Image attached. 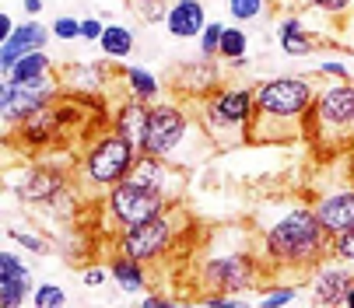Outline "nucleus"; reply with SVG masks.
<instances>
[{"label": "nucleus", "mask_w": 354, "mask_h": 308, "mask_svg": "<svg viewBox=\"0 0 354 308\" xmlns=\"http://www.w3.org/2000/svg\"><path fill=\"white\" fill-rule=\"evenodd\" d=\"M172 196L158 193V189H147L133 179H123L116 182L113 189H106L102 196V207H106V218L116 224V228H130V224H140L147 218H158L169 211Z\"/></svg>", "instance_id": "nucleus-8"}, {"label": "nucleus", "mask_w": 354, "mask_h": 308, "mask_svg": "<svg viewBox=\"0 0 354 308\" xmlns=\"http://www.w3.org/2000/svg\"><path fill=\"white\" fill-rule=\"evenodd\" d=\"M165 28L172 39H200L207 28L204 0H172L169 15H165Z\"/></svg>", "instance_id": "nucleus-18"}, {"label": "nucleus", "mask_w": 354, "mask_h": 308, "mask_svg": "<svg viewBox=\"0 0 354 308\" xmlns=\"http://www.w3.org/2000/svg\"><path fill=\"white\" fill-rule=\"evenodd\" d=\"M306 140L319 162L337 158L354 144V81H333L316 91L309 116H306Z\"/></svg>", "instance_id": "nucleus-3"}, {"label": "nucleus", "mask_w": 354, "mask_h": 308, "mask_svg": "<svg viewBox=\"0 0 354 308\" xmlns=\"http://www.w3.org/2000/svg\"><path fill=\"white\" fill-rule=\"evenodd\" d=\"M35 277L32 270L21 263V256L4 249L0 252V308H21L32 301L35 294Z\"/></svg>", "instance_id": "nucleus-13"}, {"label": "nucleus", "mask_w": 354, "mask_h": 308, "mask_svg": "<svg viewBox=\"0 0 354 308\" xmlns=\"http://www.w3.org/2000/svg\"><path fill=\"white\" fill-rule=\"evenodd\" d=\"M123 81H127V95H133L140 102H151V106H155L158 95H162L158 77L151 70H144V67H123Z\"/></svg>", "instance_id": "nucleus-22"}, {"label": "nucleus", "mask_w": 354, "mask_h": 308, "mask_svg": "<svg viewBox=\"0 0 354 308\" xmlns=\"http://www.w3.org/2000/svg\"><path fill=\"white\" fill-rule=\"evenodd\" d=\"M21 8H25L28 18H39L42 15V0H21Z\"/></svg>", "instance_id": "nucleus-40"}, {"label": "nucleus", "mask_w": 354, "mask_h": 308, "mask_svg": "<svg viewBox=\"0 0 354 308\" xmlns=\"http://www.w3.org/2000/svg\"><path fill=\"white\" fill-rule=\"evenodd\" d=\"M127 179H133V182H140V186H147V189H158V193H165V196H172V200H176V193H179V172L172 169L169 158H158V154L137 151V162H133V169H130Z\"/></svg>", "instance_id": "nucleus-16"}, {"label": "nucleus", "mask_w": 354, "mask_h": 308, "mask_svg": "<svg viewBox=\"0 0 354 308\" xmlns=\"http://www.w3.org/2000/svg\"><path fill=\"white\" fill-rule=\"evenodd\" d=\"M309 8H316V11H323V15H330V18H344V15L354 8V0H313Z\"/></svg>", "instance_id": "nucleus-34"}, {"label": "nucleus", "mask_w": 354, "mask_h": 308, "mask_svg": "<svg viewBox=\"0 0 354 308\" xmlns=\"http://www.w3.org/2000/svg\"><path fill=\"white\" fill-rule=\"evenodd\" d=\"M106 32V21L102 18H81V39L84 42H98Z\"/></svg>", "instance_id": "nucleus-35"}, {"label": "nucleus", "mask_w": 354, "mask_h": 308, "mask_svg": "<svg viewBox=\"0 0 354 308\" xmlns=\"http://www.w3.org/2000/svg\"><path fill=\"white\" fill-rule=\"evenodd\" d=\"M298 298V284H277V287H267L260 294V305L274 308V305H291Z\"/></svg>", "instance_id": "nucleus-31"}, {"label": "nucleus", "mask_w": 354, "mask_h": 308, "mask_svg": "<svg viewBox=\"0 0 354 308\" xmlns=\"http://www.w3.org/2000/svg\"><path fill=\"white\" fill-rule=\"evenodd\" d=\"M176 218L172 211L158 214V218H147L140 224H130V228H120V238H116V252L130 256V260H140V263H158L162 256L172 249L176 242Z\"/></svg>", "instance_id": "nucleus-10"}, {"label": "nucleus", "mask_w": 354, "mask_h": 308, "mask_svg": "<svg viewBox=\"0 0 354 308\" xmlns=\"http://www.w3.org/2000/svg\"><path fill=\"white\" fill-rule=\"evenodd\" d=\"M316 98L313 77L284 74L252 88V126L249 144H298L306 140V116Z\"/></svg>", "instance_id": "nucleus-1"}, {"label": "nucleus", "mask_w": 354, "mask_h": 308, "mask_svg": "<svg viewBox=\"0 0 354 308\" xmlns=\"http://www.w3.org/2000/svg\"><path fill=\"white\" fill-rule=\"evenodd\" d=\"M8 238H11V242H18L21 249H28L32 256H46V252H49V242H46L42 235H35V231H25V228H8Z\"/></svg>", "instance_id": "nucleus-29"}, {"label": "nucleus", "mask_w": 354, "mask_h": 308, "mask_svg": "<svg viewBox=\"0 0 354 308\" xmlns=\"http://www.w3.org/2000/svg\"><path fill=\"white\" fill-rule=\"evenodd\" d=\"M351 284H354L351 263L337 260L333 252L326 256L323 263H316V267L309 270V294H313L316 305H344Z\"/></svg>", "instance_id": "nucleus-11"}, {"label": "nucleus", "mask_w": 354, "mask_h": 308, "mask_svg": "<svg viewBox=\"0 0 354 308\" xmlns=\"http://www.w3.org/2000/svg\"><path fill=\"white\" fill-rule=\"evenodd\" d=\"M67 186V172L57 165H32L21 172V179H11V193L25 203H35V207H46L60 189Z\"/></svg>", "instance_id": "nucleus-12"}, {"label": "nucleus", "mask_w": 354, "mask_h": 308, "mask_svg": "<svg viewBox=\"0 0 354 308\" xmlns=\"http://www.w3.org/2000/svg\"><path fill=\"white\" fill-rule=\"evenodd\" d=\"M15 28H18V25H15V18H11V15H0V42H4Z\"/></svg>", "instance_id": "nucleus-39"}, {"label": "nucleus", "mask_w": 354, "mask_h": 308, "mask_svg": "<svg viewBox=\"0 0 354 308\" xmlns=\"http://www.w3.org/2000/svg\"><path fill=\"white\" fill-rule=\"evenodd\" d=\"M49 70H53V60H49V53H46V49H35V53H28V57H21L4 77L8 81H32V77H42V74H49Z\"/></svg>", "instance_id": "nucleus-24"}, {"label": "nucleus", "mask_w": 354, "mask_h": 308, "mask_svg": "<svg viewBox=\"0 0 354 308\" xmlns=\"http://www.w3.org/2000/svg\"><path fill=\"white\" fill-rule=\"evenodd\" d=\"M288 4H295V8H309L313 0H288Z\"/></svg>", "instance_id": "nucleus-43"}, {"label": "nucleus", "mask_w": 354, "mask_h": 308, "mask_svg": "<svg viewBox=\"0 0 354 308\" xmlns=\"http://www.w3.org/2000/svg\"><path fill=\"white\" fill-rule=\"evenodd\" d=\"M330 252L337 256V260H344V263H351V267H354V228H351V231H344V235H337V238H333V245H330Z\"/></svg>", "instance_id": "nucleus-33"}, {"label": "nucleus", "mask_w": 354, "mask_h": 308, "mask_svg": "<svg viewBox=\"0 0 354 308\" xmlns=\"http://www.w3.org/2000/svg\"><path fill=\"white\" fill-rule=\"evenodd\" d=\"M245 53H249V35H245L239 25H225L218 60H225V64H235V67H239V64L245 60Z\"/></svg>", "instance_id": "nucleus-25"}, {"label": "nucleus", "mask_w": 354, "mask_h": 308, "mask_svg": "<svg viewBox=\"0 0 354 308\" xmlns=\"http://www.w3.org/2000/svg\"><path fill=\"white\" fill-rule=\"evenodd\" d=\"M313 211H316V218H319V224L326 228L330 238L351 231L354 228V186L347 182L344 189H330V193L316 196Z\"/></svg>", "instance_id": "nucleus-15"}, {"label": "nucleus", "mask_w": 354, "mask_h": 308, "mask_svg": "<svg viewBox=\"0 0 354 308\" xmlns=\"http://www.w3.org/2000/svg\"><path fill=\"white\" fill-rule=\"evenodd\" d=\"M193 126V116L186 109V102L179 98H158L151 106V119H147V140H144V154H158V158L176 162L179 147L186 144V133Z\"/></svg>", "instance_id": "nucleus-9"}, {"label": "nucleus", "mask_w": 354, "mask_h": 308, "mask_svg": "<svg viewBox=\"0 0 354 308\" xmlns=\"http://www.w3.org/2000/svg\"><path fill=\"white\" fill-rule=\"evenodd\" d=\"M109 277V267H88L84 270V287H102Z\"/></svg>", "instance_id": "nucleus-37"}, {"label": "nucleus", "mask_w": 354, "mask_h": 308, "mask_svg": "<svg viewBox=\"0 0 354 308\" xmlns=\"http://www.w3.org/2000/svg\"><path fill=\"white\" fill-rule=\"evenodd\" d=\"M57 98H60V81L53 70L42 77H32V81H21V84L4 77V84H0V119L11 130V126L32 119L35 113L49 109Z\"/></svg>", "instance_id": "nucleus-7"}, {"label": "nucleus", "mask_w": 354, "mask_h": 308, "mask_svg": "<svg viewBox=\"0 0 354 308\" xmlns=\"http://www.w3.org/2000/svg\"><path fill=\"white\" fill-rule=\"evenodd\" d=\"M228 15L235 21H260L267 15V0H228Z\"/></svg>", "instance_id": "nucleus-27"}, {"label": "nucleus", "mask_w": 354, "mask_h": 308, "mask_svg": "<svg viewBox=\"0 0 354 308\" xmlns=\"http://www.w3.org/2000/svg\"><path fill=\"white\" fill-rule=\"evenodd\" d=\"M277 42H281V49H284L288 57H309L313 49L319 46L298 15H288V18L277 21Z\"/></svg>", "instance_id": "nucleus-20"}, {"label": "nucleus", "mask_w": 354, "mask_h": 308, "mask_svg": "<svg viewBox=\"0 0 354 308\" xmlns=\"http://www.w3.org/2000/svg\"><path fill=\"white\" fill-rule=\"evenodd\" d=\"M344 179H347V182L354 186V144H351V147L344 151Z\"/></svg>", "instance_id": "nucleus-38"}, {"label": "nucleus", "mask_w": 354, "mask_h": 308, "mask_svg": "<svg viewBox=\"0 0 354 308\" xmlns=\"http://www.w3.org/2000/svg\"><path fill=\"white\" fill-rule=\"evenodd\" d=\"M109 277L116 280V287H120L123 294H140V291L147 287V263L130 260V256L116 252L113 263H109Z\"/></svg>", "instance_id": "nucleus-21"}, {"label": "nucleus", "mask_w": 354, "mask_h": 308, "mask_svg": "<svg viewBox=\"0 0 354 308\" xmlns=\"http://www.w3.org/2000/svg\"><path fill=\"white\" fill-rule=\"evenodd\" d=\"M200 130L221 151L249 144L252 126V88L242 84H218L211 95H200Z\"/></svg>", "instance_id": "nucleus-4"}, {"label": "nucleus", "mask_w": 354, "mask_h": 308, "mask_svg": "<svg viewBox=\"0 0 354 308\" xmlns=\"http://www.w3.org/2000/svg\"><path fill=\"white\" fill-rule=\"evenodd\" d=\"M347 308H354V284H351V291H347V301H344Z\"/></svg>", "instance_id": "nucleus-42"}, {"label": "nucleus", "mask_w": 354, "mask_h": 308, "mask_svg": "<svg viewBox=\"0 0 354 308\" xmlns=\"http://www.w3.org/2000/svg\"><path fill=\"white\" fill-rule=\"evenodd\" d=\"M316 74H319V77H333V81H344V77H351L344 60H323V64L316 67Z\"/></svg>", "instance_id": "nucleus-36"}, {"label": "nucleus", "mask_w": 354, "mask_h": 308, "mask_svg": "<svg viewBox=\"0 0 354 308\" xmlns=\"http://www.w3.org/2000/svg\"><path fill=\"white\" fill-rule=\"evenodd\" d=\"M333 238L326 235V228L319 224L316 211L309 203H295L288 207L277 221H270L263 228V263L270 273H309L316 263H323L330 256Z\"/></svg>", "instance_id": "nucleus-2"}, {"label": "nucleus", "mask_w": 354, "mask_h": 308, "mask_svg": "<svg viewBox=\"0 0 354 308\" xmlns=\"http://www.w3.org/2000/svg\"><path fill=\"white\" fill-rule=\"evenodd\" d=\"M49 39H53V28H46L39 18H28L21 21L4 42H0V74H8L21 57L35 53V49H46Z\"/></svg>", "instance_id": "nucleus-14"}, {"label": "nucleus", "mask_w": 354, "mask_h": 308, "mask_svg": "<svg viewBox=\"0 0 354 308\" xmlns=\"http://www.w3.org/2000/svg\"><path fill=\"white\" fill-rule=\"evenodd\" d=\"M144 305H147V308H155V305H169V298H162V294H147V298H144Z\"/></svg>", "instance_id": "nucleus-41"}, {"label": "nucleus", "mask_w": 354, "mask_h": 308, "mask_svg": "<svg viewBox=\"0 0 354 308\" xmlns=\"http://www.w3.org/2000/svg\"><path fill=\"white\" fill-rule=\"evenodd\" d=\"M263 256L252 252H218L200 267V287L218 291V294H242V291H257L263 287L267 277Z\"/></svg>", "instance_id": "nucleus-6"}, {"label": "nucleus", "mask_w": 354, "mask_h": 308, "mask_svg": "<svg viewBox=\"0 0 354 308\" xmlns=\"http://www.w3.org/2000/svg\"><path fill=\"white\" fill-rule=\"evenodd\" d=\"M169 4L172 0H127V8L140 18V21H165V15H169Z\"/></svg>", "instance_id": "nucleus-26"}, {"label": "nucleus", "mask_w": 354, "mask_h": 308, "mask_svg": "<svg viewBox=\"0 0 354 308\" xmlns=\"http://www.w3.org/2000/svg\"><path fill=\"white\" fill-rule=\"evenodd\" d=\"M133 162H137V147L127 137H120L116 130H109L102 137H95L91 147L84 151V158L77 165V179H81V186H88L95 193H106L130 175Z\"/></svg>", "instance_id": "nucleus-5"}, {"label": "nucleus", "mask_w": 354, "mask_h": 308, "mask_svg": "<svg viewBox=\"0 0 354 308\" xmlns=\"http://www.w3.org/2000/svg\"><path fill=\"white\" fill-rule=\"evenodd\" d=\"M64 123H60V116H57V109L49 106V109H42V113H35L32 119H25V123H18V126H11L8 130V137H21L25 140V147H32V151H42V147H60V140H64Z\"/></svg>", "instance_id": "nucleus-17"}, {"label": "nucleus", "mask_w": 354, "mask_h": 308, "mask_svg": "<svg viewBox=\"0 0 354 308\" xmlns=\"http://www.w3.org/2000/svg\"><path fill=\"white\" fill-rule=\"evenodd\" d=\"M49 28H53V39H57V42H74V39H81V18H71V15H60Z\"/></svg>", "instance_id": "nucleus-32"}, {"label": "nucleus", "mask_w": 354, "mask_h": 308, "mask_svg": "<svg viewBox=\"0 0 354 308\" xmlns=\"http://www.w3.org/2000/svg\"><path fill=\"white\" fill-rule=\"evenodd\" d=\"M221 32H225V21H207L204 35H200V57L218 60V49H221Z\"/></svg>", "instance_id": "nucleus-28"}, {"label": "nucleus", "mask_w": 354, "mask_h": 308, "mask_svg": "<svg viewBox=\"0 0 354 308\" xmlns=\"http://www.w3.org/2000/svg\"><path fill=\"white\" fill-rule=\"evenodd\" d=\"M133 46H137V39L127 25H106L102 39H98V49H102L109 60H127L133 53Z\"/></svg>", "instance_id": "nucleus-23"}, {"label": "nucleus", "mask_w": 354, "mask_h": 308, "mask_svg": "<svg viewBox=\"0 0 354 308\" xmlns=\"http://www.w3.org/2000/svg\"><path fill=\"white\" fill-rule=\"evenodd\" d=\"M32 305L35 308H57V305H67V294L60 284H39L32 294Z\"/></svg>", "instance_id": "nucleus-30"}, {"label": "nucleus", "mask_w": 354, "mask_h": 308, "mask_svg": "<svg viewBox=\"0 0 354 308\" xmlns=\"http://www.w3.org/2000/svg\"><path fill=\"white\" fill-rule=\"evenodd\" d=\"M147 119H151V102H140V98L127 95V98L120 102L116 116H113V130H116L120 137H127V140L140 151L144 140H147Z\"/></svg>", "instance_id": "nucleus-19"}]
</instances>
